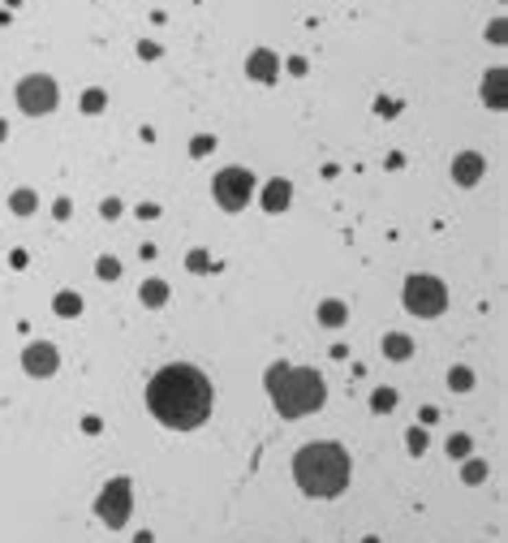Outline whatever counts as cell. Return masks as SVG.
Segmentation results:
<instances>
[{
  "mask_svg": "<svg viewBox=\"0 0 508 543\" xmlns=\"http://www.w3.org/2000/svg\"><path fill=\"white\" fill-rule=\"evenodd\" d=\"M211 401H216L211 379L199 371V366H190V362L164 366L159 375H151V384H146V410H151L164 427H173V431L203 427L211 419Z\"/></svg>",
  "mask_w": 508,
  "mask_h": 543,
  "instance_id": "1",
  "label": "cell"
},
{
  "mask_svg": "<svg viewBox=\"0 0 508 543\" xmlns=\"http://www.w3.org/2000/svg\"><path fill=\"white\" fill-rule=\"evenodd\" d=\"M349 453L332 440H315V444H302L298 457H293V478L306 496H319V500H332L349 487Z\"/></svg>",
  "mask_w": 508,
  "mask_h": 543,
  "instance_id": "2",
  "label": "cell"
},
{
  "mask_svg": "<svg viewBox=\"0 0 508 543\" xmlns=\"http://www.w3.org/2000/svg\"><path fill=\"white\" fill-rule=\"evenodd\" d=\"M263 388L272 397V406L280 410V419H306V414L323 410V401H327L323 375L310 371V366H285V362H276V366H267Z\"/></svg>",
  "mask_w": 508,
  "mask_h": 543,
  "instance_id": "3",
  "label": "cell"
},
{
  "mask_svg": "<svg viewBox=\"0 0 508 543\" xmlns=\"http://www.w3.org/2000/svg\"><path fill=\"white\" fill-rule=\"evenodd\" d=\"M401 302H405L409 315L435 319L439 311L448 307V289H444V280H435V276H409L405 289H401Z\"/></svg>",
  "mask_w": 508,
  "mask_h": 543,
  "instance_id": "4",
  "label": "cell"
},
{
  "mask_svg": "<svg viewBox=\"0 0 508 543\" xmlns=\"http://www.w3.org/2000/svg\"><path fill=\"white\" fill-rule=\"evenodd\" d=\"M95 513H100V522L108 531H121L129 522V513H134V483H129L125 474L108 478V487L100 491V500H95Z\"/></svg>",
  "mask_w": 508,
  "mask_h": 543,
  "instance_id": "5",
  "label": "cell"
},
{
  "mask_svg": "<svg viewBox=\"0 0 508 543\" xmlns=\"http://www.w3.org/2000/svg\"><path fill=\"white\" fill-rule=\"evenodd\" d=\"M18 104L26 117H47L56 108V82L47 74H30L18 82Z\"/></svg>",
  "mask_w": 508,
  "mask_h": 543,
  "instance_id": "6",
  "label": "cell"
},
{
  "mask_svg": "<svg viewBox=\"0 0 508 543\" xmlns=\"http://www.w3.org/2000/svg\"><path fill=\"white\" fill-rule=\"evenodd\" d=\"M250 195H254L250 168H224L216 177V203L224 207V212H241V207L250 203Z\"/></svg>",
  "mask_w": 508,
  "mask_h": 543,
  "instance_id": "7",
  "label": "cell"
},
{
  "mask_svg": "<svg viewBox=\"0 0 508 543\" xmlns=\"http://www.w3.org/2000/svg\"><path fill=\"white\" fill-rule=\"evenodd\" d=\"M22 366H26V375H35V379L56 375V366H60L56 345H47V341H30V345L22 349Z\"/></svg>",
  "mask_w": 508,
  "mask_h": 543,
  "instance_id": "8",
  "label": "cell"
},
{
  "mask_svg": "<svg viewBox=\"0 0 508 543\" xmlns=\"http://www.w3.org/2000/svg\"><path fill=\"white\" fill-rule=\"evenodd\" d=\"M245 74H250L254 82H276V78H280V56L267 52V47H254V52L245 56Z\"/></svg>",
  "mask_w": 508,
  "mask_h": 543,
  "instance_id": "9",
  "label": "cell"
},
{
  "mask_svg": "<svg viewBox=\"0 0 508 543\" xmlns=\"http://www.w3.org/2000/svg\"><path fill=\"white\" fill-rule=\"evenodd\" d=\"M483 173H487V159L478 151H461V155L452 159V181L456 186H478Z\"/></svg>",
  "mask_w": 508,
  "mask_h": 543,
  "instance_id": "10",
  "label": "cell"
},
{
  "mask_svg": "<svg viewBox=\"0 0 508 543\" xmlns=\"http://www.w3.org/2000/svg\"><path fill=\"white\" fill-rule=\"evenodd\" d=\"M483 104L496 108V113H504V104H508V74L504 69H487V78H483Z\"/></svg>",
  "mask_w": 508,
  "mask_h": 543,
  "instance_id": "11",
  "label": "cell"
},
{
  "mask_svg": "<svg viewBox=\"0 0 508 543\" xmlns=\"http://www.w3.org/2000/svg\"><path fill=\"white\" fill-rule=\"evenodd\" d=\"M289 199H293V186H289V181L276 177V181H267V186H263V207H267V212H285Z\"/></svg>",
  "mask_w": 508,
  "mask_h": 543,
  "instance_id": "12",
  "label": "cell"
},
{
  "mask_svg": "<svg viewBox=\"0 0 508 543\" xmlns=\"http://www.w3.org/2000/svg\"><path fill=\"white\" fill-rule=\"evenodd\" d=\"M345 319H349V307H345V302L327 298L323 307H319V324H323V328H340V324H345Z\"/></svg>",
  "mask_w": 508,
  "mask_h": 543,
  "instance_id": "13",
  "label": "cell"
},
{
  "mask_svg": "<svg viewBox=\"0 0 508 543\" xmlns=\"http://www.w3.org/2000/svg\"><path fill=\"white\" fill-rule=\"evenodd\" d=\"M384 354H388L392 362H405L409 354H414V341L401 337V332H388V337H384Z\"/></svg>",
  "mask_w": 508,
  "mask_h": 543,
  "instance_id": "14",
  "label": "cell"
},
{
  "mask_svg": "<svg viewBox=\"0 0 508 543\" xmlns=\"http://www.w3.org/2000/svg\"><path fill=\"white\" fill-rule=\"evenodd\" d=\"M138 298H142V307H164V302H168V285H164V280H146L138 289Z\"/></svg>",
  "mask_w": 508,
  "mask_h": 543,
  "instance_id": "15",
  "label": "cell"
},
{
  "mask_svg": "<svg viewBox=\"0 0 508 543\" xmlns=\"http://www.w3.org/2000/svg\"><path fill=\"white\" fill-rule=\"evenodd\" d=\"M448 388L470 392L474 388V371H470V366H452V371H448Z\"/></svg>",
  "mask_w": 508,
  "mask_h": 543,
  "instance_id": "16",
  "label": "cell"
},
{
  "mask_svg": "<svg viewBox=\"0 0 508 543\" xmlns=\"http://www.w3.org/2000/svg\"><path fill=\"white\" fill-rule=\"evenodd\" d=\"M392 406H397V388H375L371 410H375V414H392Z\"/></svg>",
  "mask_w": 508,
  "mask_h": 543,
  "instance_id": "17",
  "label": "cell"
},
{
  "mask_svg": "<svg viewBox=\"0 0 508 543\" xmlns=\"http://www.w3.org/2000/svg\"><path fill=\"white\" fill-rule=\"evenodd\" d=\"M56 315H65V319L82 315V298L78 293H56Z\"/></svg>",
  "mask_w": 508,
  "mask_h": 543,
  "instance_id": "18",
  "label": "cell"
},
{
  "mask_svg": "<svg viewBox=\"0 0 508 543\" xmlns=\"http://www.w3.org/2000/svg\"><path fill=\"white\" fill-rule=\"evenodd\" d=\"M9 207H13L18 216H30V212H35V190H18V195L9 199Z\"/></svg>",
  "mask_w": 508,
  "mask_h": 543,
  "instance_id": "19",
  "label": "cell"
},
{
  "mask_svg": "<svg viewBox=\"0 0 508 543\" xmlns=\"http://www.w3.org/2000/svg\"><path fill=\"white\" fill-rule=\"evenodd\" d=\"M104 104H108V95L100 87H91L87 95H82V113H104Z\"/></svg>",
  "mask_w": 508,
  "mask_h": 543,
  "instance_id": "20",
  "label": "cell"
},
{
  "mask_svg": "<svg viewBox=\"0 0 508 543\" xmlns=\"http://www.w3.org/2000/svg\"><path fill=\"white\" fill-rule=\"evenodd\" d=\"M95 276H100V280H117L121 276V263L112 259V254H104V259L95 263Z\"/></svg>",
  "mask_w": 508,
  "mask_h": 543,
  "instance_id": "21",
  "label": "cell"
},
{
  "mask_svg": "<svg viewBox=\"0 0 508 543\" xmlns=\"http://www.w3.org/2000/svg\"><path fill=\"white\" fill-rule=\"evenodd\" d=\"M461 478H465V483L474 487V483H483V478H487V461H478V457H474V461H465V470H461Z\"/></svg>",
  "mask_w": 508,
  "mask_h": 543,
  "instance_id": "22",
  "label": "cell"
},
{
  "mask_svg": "<svg viewBox=\"0 0 508 543\" xmlns=\"http://www.w3.org/2000/svg\"><path fill=\"white\" fill-rule=\"evenodd\" d=\"M405 449L414 453V457H422V453H427V431H422V427H414V431L405 436Z\"/></svg>",
  "mask_w": 508,
  "mask_h": 543,
  "instance_id": "23",
  "label": "cell"
},
{
  "mask_svg": "<svg viewBox=\"0 0 508 543\" xmlns=\"http://www.w3.org/2000/svg\"><path fill=\"white\" fill-rule=\"evenodd\" d=\"M186 267H190V272H199V276H203V272H211V254H207V250H190Z\"/></svg>",
  "mask_w": 508,
  "mask_h": 543,
  "instance_id": "24",
  "label": "cell"
},
{
  "mask_svg": "<svg viewBox=\"0 0 508 543\" xmlns=\"http://www.w3.org/2000/svg\"><path fill=\"white\" fill-rule=\"evenodd\" d=\"M207 151H216V138H211V134H199L190 142V155H207Z\"/></svg>",
  "mask_w": 508,
  "mask_h": 543,
  "instance_id": "25",
  "label": "cell"
},
{
  "mask_svg": "<svg viewBox=\"0 0 508 543\" xmlns=\"http://www.w3.org/2000/svg\"><path fill=\"white\" fill-rule=\"evenodd\" d=\"M448 457H470V436H452L448 440Z\"/></svg>",
  "mask_w": 508,
  "mask_h": 543,
  "instance_id": "26",
  "label": "cell"
},
{
  "mask_svg": "<svg viewBox=\"0 0 508 543\" xmlns=\"http://www.w3.org/2000/svg\"><path fill=\"white\" fill-rule=\"evenodd\" d=\"M375 113H379V117H397V113H401V104H392V100H379V104H375Z\"/></svg>",
  "mask_w": 508,
  "mask_h": 543,
  "instance_id": "27",
  "label": "cell"
},
{
  "mask_svg": "<svg viewBox=\"0 0 508 543\" xmlns=\"http://www.w3.org/2000/svg\"><path fill=\"white\" fill-rule=\"evenodd\" d=\"M100 212H104V220H117V216H121V203H117V199H108Z\"/></svg>",
  "mask_w": 508,
  "mask_h": 543,
  "instance_id": "28",
  "label": "cell"
},
{
  "mask_svg": "<svg viewBox=\"0 0 508 543\" xmlns=\"http://www.w3.org/2000/svg\"><path fill=\"white\" fill-rule=\"evenodd\" d=\"M52 216H56V220H69V199H56V207H52Z\"/></svg>",
  "mask_w": 508,
  "mask_h": 543,
  "instance_id": "29",
  "label": "cell"
},
{
  "mask_svg": "<svg viewBox=\"0 0 508 543\" xmlns=\"http://www.w3.org/2000/svg\"><path fill=\"white\" fill-rule=\"evenodd\" d=\"M138 52H142L146 60H155V56H159V43H138Z\"/></svg>",
  "mask_w": 508,
  "mask_h": 543,
  "instance_id": "30",
  "label": "cell"
},
{
  "mask_svg": "<svg viewBox=\"0 0 508 543\" xmlns=\"http://www.w3.org/2000/svg\"><path fill=\"white\" fill-rule=\"evenodd\" d=\"M9 138V121H0V142H5Z\"/></svg>",
  "mask_w": 508,
  "mask_h": 543,
  "instance_id": "31",
  "label": "cell"
},
{
  "mask_svg": "<svg viewBox=\"0 0 508 543\" xmlns=\"http://www.w3.org/2000/svg\"><path fill=\"white\" fill-rule=\"evenodd\" d=\"M362 543H379V539H375V535H366V539H362Z\"/></svg>",
  "mask_w": 508,
  "mask_h": 543,
  "instance_id": "32",
  "label": "cell"
}]
</instances>
